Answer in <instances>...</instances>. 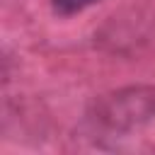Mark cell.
<instances>
[{
	"label": "cell",
	"mask_w": 155,
	"mask_h": 155,
	"mask_svg": "<svg viewBox=\"0 0 155 155\" xmlns=\"http://www.w3.org/2000/svg\"><path fill=\"white\" fill-rule=\"evenodd\" d=\"M82 131L102 150L155 153V87H126L99 97Z\"/></svg>",
	"instance_id": "6da1fadb"
},
{
	"label": "cell",
	"mask_w": 155,
	"mask_h": 155,
	"mask_svg": "<svg viewBox=\"0 0 155 155\" xmlns=\"http://www.w3.org/2000/svg\"><path fill=\"white\" fill-rule=\"evenodd\" d=\"M51 2H53V10L58 15H65L68 17V15H75V12L90 7V5H94L99 0H51Z\"/></svg>",
	"instance_id": "7a4b0ae2"
}]
</instances>
